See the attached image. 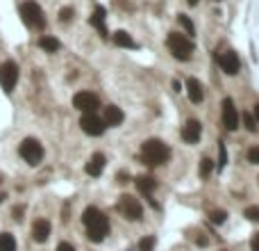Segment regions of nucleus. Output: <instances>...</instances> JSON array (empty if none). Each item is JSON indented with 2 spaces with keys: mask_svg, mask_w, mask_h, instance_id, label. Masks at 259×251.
I'll list each match as a JSON object with an SVG mask.
<instances>
[{
  "mask_svg": "<svg viewBox=\"0 0 259 251\" xmlns=\"http://www.w3.org/2000/svg\"><path fill=\"white\" fill-rule=\"evenodd\" d=\"M84 169H87L89 176H100L102 169H105V156H102V153H94Z\"/></svg>",
  "mask_w": 259,
  "mask_h": 251,
  "instance_id": "obj_16",
  "label": "nucleus"
},
{
  "mask_svg": "<svg viewBox=\"0 0 259 251\" xmlns=\"http://www.w3.org/2000/svg\"><path fill=\"white\" fill-rule=\"evenodd\" d=\"M21 16H23V23L32 30H43L46 28V16H43V9L36 5L34 0H28L21 5Z\"/></svg>",
  "mask_w": 259,
  "mask_h": 251,
  "instance_id": "obj_4",
  "label": "nucleus"
},
{
  "mask_svg": "<svg viewBox=\"0 0 259 251\" xmlns=\"http://www.w3.org/2000/svg\"><path fill=\"white\" fill-rule=\"evenodd\" d=\"M118 210H121L123 217L130 221H139L143 217L141 204H139V199L132 197V194H123V197L118 199Z\"/></svg>",
  "mask_w": 259,
  "mask_h": 251,
  "instance_id": "obj_6",
  "label": "nucleus"
},
{
  "mask_svg": "<svg viewBox=\"0 0 259 251\" xmlns=\"http://www.w3.org/2000/svg\"><path fill=\"white\" fill-rule=\"evenodd\" d=\"M14 215H16V219H21V215H23V208H14Z\"/></svg>",
  "mask_w": 259,
  "mask_h": 251,
  "instance_id": "obj_33",
  "label": "nucleus"
},
{
  "mask_svg": "<svg viewBox=\"0 0 259 251\" xmlns=\"http://www.w3.org/2000/svg\"><path fill=\"white\" fill-rule=\"evenodd\" d=\"M177 21H180V23H182V28H184V30L189 32V35H194V32H195L194 23H191V21H189V18L184 16V14H180V16H177Z\"/></svg>",
  "mask_w": 259,
  "mask_h": 251,
  "instance_id": "obj_26",
  "label": "nucleus"
},
{
  "mask_svg": "<svg viewBox=\"0 0 259 251\" xmlns=\"http://www.w3.org/2000/svg\"><path fill=\"white\" fill-rule=\"evenodd\" d=\"M218 66H221L223 73H227V76H236L239 69H241V62H239L234 50H225V53L218 55Z\"/></svg>",
  "mask_w": 259,
  "mask_h": 251,
  "instance_id": "obj_10",
  "label": "nucleus"
},
{
  "mask_svg": "<svg viewBox=\"0 0 259 251\" xmlns=\"http://www.w3.org/2000/svg\"><path fill=\"white\" fill-rule=\"evenodd\" d=\"M73 18V7H64L62 12H59V21L64 23V21H71Z\"/></svg>",
  "mask_w": 259,
  "mask_h": 251,
  "instance_id": "obj_30",
  "label": "nucleus"
},
{
  "mask_svg": "<svg viewBox=\"0 0 259 251\" xmlns=\"http://www.w3.org/2000/svg\"><path fill=\"white\" fill-rule=\"evenodd\" d=\"M91 23L102 32V37H107V28H105V9L102 7H96L94 9V16H91Z\"/></svg>",
  "mask_w": 259,
  "mask_h": 251,
  "instance_id": "obj_19",
  "label": "nucleus"
},
{
  "mask_svg": "<svg viewBox=\"0 0 259 251\" xmlns=\"http://www.w3.org/2000/svg\"><path fill=\"white\" fill-rule=\"evenodd\" d=\"M200 135H202V126H200V121L189 119L187 124L182 126V139H184L187 144H195L198 139H200Z\"/></svg>",
  "mask_w": 259,
  "mask_h": 251,
  "instance_id": "obj_12",
  "label": "nucleus"
},
{
  "mask_svg": "<svg viewBox=\"0 0 259 251\" xmlns=\"http://www.w3.org/2000/svg\"><path fill=\"white\" fill-rule=\"evenodd\" d=\"M153 247H155L153 235H148V238H143L141 242H139V251H153Z\"/></svg>",
  "mask_w": 259,
  "mask_h": 251,
  "instance_id": "obj_25",
  "label": "nucleus"
},
{
  "mask_svg": "<svg viewBox=\"0 0 259 251\" xmlns=\"http://www.w3.org/2000/svg\"><path fill=\"white\" fill-rule=\"evenodd\" d=\"M80 126H82V130L87 132V135H91V137H98V135H102V132H105V128H107V126L102 124V119H100V117H98L96 112L82 114Z\"/></svg>",
  "mask_w": 259,
  "mask_h": 251,
  "instance_id": "obj_9",
  "label": "nucleus"
},
{
  "mask_svg": "<svg viewBox=\"0 0 259 251\" xmlns=\"http://www.w3.org/2000/svg\"><path fill=\"white\" fill-rule=\"evenodd\" d=\"M171 158V149L166 146L162 139H146L141 146V160L150 167H157V165H164L166 160Z\"/></svg>",
  "mask_w": 259,
  "mask_h": 251,
  "instance_id": "obj_2",
  "label": "nucleus"
},
{
  "mask_svg": "<svg viewBox=\"0 0 259 251\" xmlns=\"http://www.w3.org/2000/svg\"><path fill=\"white\" fill-rule=\"evenodd\" d=\"M248 160L253 162V165H259V146H253V149H248Z\"/></svg>",
  "mask_w": 259,
  "mask_h": 251,
  "instance_id": "obj_29",
  "label": "nucleus"
},
{
  "mask_svg": "<svg viewBox=\"0 0 259 251\" xmlns=\"http://www.w3.org/2000/svg\"><path fill=\"white\" fill-rule=\"evenodd\" d=\"M212 171H214V160L212 158H202L200 160V178H209V176H212Z\"/></svg>",
  "mask_w": 259,
  "mask_h": 251,
  "instance_id": "obj_22",
  "label": "nucleus"
},
{
  "mask_svg": "<svg viewBox=\"0 0 259 251\" xmlns=\"http://www.w3.org/2000/svg\"><path fill=\"white\" fill-rule=\"evenodd\" d=\"M134 183H136V190L141 192V194H146V197H150V192L157 187V180L153 176H136Z\"/></svg>",
  "mask_w": 259,
  "mask_h": 251,
  "instance_id": "obj_17",
  "label": "nucleus"
},
{
  "mask_svg": "<svg viewBox=\"0 0 259 251\" xmlns=\"http://www.w3.org/2000/svg\"><path fill=\"white\" fill-rule=\"evenodd\" d=\"M2 201H5V194H2V192H0V204H2Z\"/></svg>",
  "mask_w": 259,
  "mask_h": 251,
  "instance_id": "obj_36",
  "label": "nucleus"
},
{
  "mask_svg": "<svg viewBox=\"0 0 259 251\" xmlns=\"http://www.w3.org/2000/svg\"><path fill=\"white\" fill-rule=\"evenodd\" d=\"M209 221H212V224H223L225 219H227V212H225V210H209Z\"/></svg>",
  "mask_w": 259,
  "mask_h": 251,
  "instance_id": "obj_23",
  "label": "nucleus"
},
{
  "mask_svg": "<svg viewBox=\"0 0 259 251\" xmlns=\"http://www.w3.org/2000/svg\"><path fill=\"white\" fill-rule=\"evenodd\" d=\"M18 153H21V158L28 162L30 167H36V165L43 160V146L36 142L34 137L23 139V142H21V146H18Z\"/></svg>",
  "mask_w": 259,
  "mask_h": 251,
  "instance_id": "obj_5",
  "label": "nucleus"
},
{
  "mask_svg": "<svg viewBox=\"0 0 259 251\" xmlns=\"http://www.w3.org/2000/svg\"><path fill=\"white\" fill-rule=\"evenodd\" d=\"M166 46H168L173 57L180 62L191 60V55H194V43L189 42L184 35H177V32H171V35L166 37Z\"/></svg>",
  "mask_w": 259,
  "mask_h": 251,
  "instance_id": "obj_3",
  "label": "nucleus"
},
{
  "mask_svg": "<svg viewBox=\"0 0 259 251\" xmlns=\"http://www.w3.org/2000/svg\"><path fill=\"white\" fill-rule=\"evenodd\" d=\"M102 124L105 126H121L123 124V110L121 108H116V105H107L105 110H102Z\"/></svg>",
  "mask_w": 259,
  "mask_h": 251,
  "instance_id": "obj_13",
  "label": "nucleus"
},
{
  "mask_svg": "<svg viewBox=\"0 0 259 251\" xmlns=\"http://www.w3.org/2000/svg\"><path fill=\"white\" fill-rule=\"evenodd\" d=\"M225 165H227V151L223 142H218V169H223Z\"/></svg>",
  "mask_w": 259,
  "mask_h": 251,
  "instance_id": "obj_24",
  "label": "nucleus"
},
{
  "mask_svg": "<svg viewBox=\"0 0 259 251\" xmlns=\"http://www.w3.org/2000/svg\"><path fill=\"white\" fill-rule=\"evenodd\" d=\"M223 126L227 130H236L239 128V114H236L234 103L230 98H223Z\"/></svg>",
  "mask_w": 259,
  "mask_h": 251,
  "instance_id": "obj_11",
  "label": "nucleus"
},
{
  "mask_svg": "<svg viewBox=\"0 0 259 251\" xmlns=\"http://www.w3.org/2000/svg\"><path fill=\"white\" fill-rule=\"evenodd\" d=\"M189 5H198V0H187Z\"/></svg>",
  "mask_w": 259,
  "mask_h": 251,
  "instance_id": "obj_35",
  "label": "nucleus"
},
{
  "mask_svg": "<svg viewBox=\"0 0 259 251\" xmlns=\"http://www.w3.org/2000/svg\"><path fill=\"white\" fill-rule=\"evenodd\" d=\"M73 108H77L80 112H96L100 108V98L94 94V91H77L73 96Z\"/></svg>",
  "mask_w": 259,
  "mask_h": 251,
  "instance_id": "obj_8",
  "label": "nucleus"
},
{
  "mask_svg": "<svg viewBox=\"0 0 259 251\" xmlns=\"http://www.w3.org/2000/svg\"><path fill=\"white\" fill-rule=\"evenodd\" d=\"M243 215H246L250 221H259V206H250V208H246Z\"/></svg>",
  "mask_w": 259,
  "mask_h": 251,
  "instance_id": "obj_27",
  "label": "nucleus"
},
{
  "mask_svg": "<svg viewBox=\"0 0 259 251\" xmlns=\"http://www.w3.org/2000/svg\"><path fill=\"white\" fill-rule=\"evenodd\" d=\"M82 224L87 228V235L91 242H102L109 233V219L107 215L102 212L100 208H96V206H89L87 210L82 212Z\"/></svg>",
  "mask_w": 259,
  "mask_h": 251,
  "instance_id": "obj_1",
  "label": "nucleus"
},
{
  "mask_svg": "<svg viewBox=\"0 0 259 251\" xmlns=\"http://www.w3.org/2000/svg\"><path fill=\"white\" fill-rule=\"evenodd\" d=\"M39 46H41L46 53H57L62 43H59V39H55V37H41V39H39Z\"/></svg>",
  "mask_w": 259,
  "mask_h": 251,
  "instance_id": "obj_20",
  "label": "nucleus"
},
{
  "mask_svg": "<svg viewBox=\"0 0 259 251\" xmlns=\"http://www.w3.org/2000/svg\"><path fill=\"white\" fill-rule=\"evenodd\" d=\"M255 121H257V124H259V103H257V105H255Z\"/></svg>",
  "mask_w": 259,
  "mask_h": 251,
  "instance_id": "obj_34",
  "label": "nucleus"
},
{
  "mask_svg": "<svg viewBox=\"0 0 259 251\" xmlns=\"http://www.w3.org/2000/svg\"><path fill=\"white\" fill-rule=\"evenodd\" d=\"M250 249L253 251H259V233L253 235V242H250Z\"/></svg>",
  "mask_w": 259,
  "mask_h": 251,
  "instance_id": "obj_32",
  "label": "nucleus"
},
{
  "mask_svg": "<svg viewBox=\"0 0 259 251\" xmlns=\"http://www.w3.org/2000/svg\"><path fill=\"white\" fill-rule=\"evenodd\" d=\"M0 251H16V240L12 233H0Z\"/></svg>",
  "mask_w": 259,
  "mask_h": 251,
  "instance_id": "obj_21",
  "label": "nucleus"
},
{
  "mask_svg": "<svg viewBox=\"0 0 259 251\" xmlns=\"http://www.w3.org/2000/svg\"><path fill=\"white\" fill-rule=\"evenodd\" d=\"M243 124H246V128L250 132H257V121H255V117H250V114H243Z\"/></svg>",
  "mask_w": 259,
  "mask_h": 251,
  "instance_id": "obj_28",
  "label": "nucleus"
},
{
  "mask_svg": "<svg viewBox=\"0 0 259 251\" xmlns=\"http://www.w3.org/2000/svg\"><path fill=\"white\" fill-rule=\"evenodd\" d=\"M114 43H116V46H121V48H136V42L128 35V32H123V30L114 32Z\"/></svg>",
  "mask_w": 259,
  "mask_h": 251,
  "instance_id": "obj_18",
  "label": "nucleus"
},
{
  "mask_svg": "<svg viewBox=\"0 0 259 251\" xmlns=\"http://www.w3.org/2000/svg\"><path fill=\"white\" fill-rule=\"evenodd\" d=\"M223 251H225V249H223Z\"/></svg>",
  "mask_w": 259,
  "mask_h": 251,
  "instance_id": "obj_37",
  "label": "nucleus"
},
{
  "mask_svg": "<svg viewBox=\"0 0 259 251\" xmlns=\"http://www.w3.org/2000/svg\"><path fill=\"white\" fill-rule=\"evenodd\" d=\"M16 83H18V64L12 60L2 62V64H0V87H2L7 94H12Z\"/></svg>",
  "mask_w": 259,
  "mask_h": 251,
  "instance_id": "obj_7",
  "label": "nucleus"
},
{
  "mask_svg": "<svg viewBox=\"0 0 259 251\" xmlns=\"http://www.w3.org/2000/svg\"><path fill=\"white\" fill-rule=\"evenodd\" d=\"M32 238H34V242H46L48 238H50V221L48 219H36L34 224H32Z\"/></svg>",
  "mask_w": 259,
  "mask_h": 251,
  "instance_id": "obj_14",
  "label": "nucleus"
},
{
  "mask_svg": "<svg viewBox=\"0 0 259 251\" xmlns=\"http://www.w3.org/2000/svg\"><path fill=\"white\" fill-rule=\"evenodd\" d=\"M57 251H75V247H73V245H68V242H59Z\"/></svg>",
  "mask_w": 259,
  "mask_h": 251,
  "instance_id": "obj_31",
  "label": "nucleus"
},
{
  "mask_svg": "<svg viewBox=\"0 0 259 251\" xmlns=\"http://www.w3.org/2000/svg\"><path fill=\"white\" fill-rule=\"evenodd\" d=\"M187 94H189V101H191V103H202V98H205L202 84L198 83L195 78H189L187 80Z\"/></svg>",
  "mask_w": 259,
  "mask_h": 251,
  "instance_id": "obj_15",
  "label": "nucleus"
}]
</instances>
